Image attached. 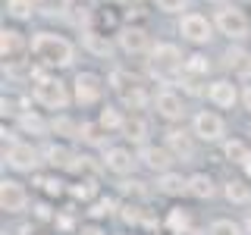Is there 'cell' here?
<instances>
[{
	"label": "cell",
	"instance_id": "1",
	"mask_svg": "<svg viewBox=\"0 0 251 235\" xmlns=\"http://www.w3.org/2000/svg\"><path fill=\"white\" fill-rule=\"evenodd\" d=\"M31 57L44 69H66L75 60V47L69 38L57 35V31H38L31 38Z\"/></svg>",
	"mask_w": 251,
	"mask_h": 235
},
{
	"label": "cell",
	"instance_id": "2",
	"mask_svg": "<svg viewBox=\"0 0 251 235\" xmlns=\"http://www.w3.org/2000/svg\"><path fill=\"white\" fill-rule=\"evenodd\" d=\"M151 72L160 78V82H182L185 72V57L176 44H154L151 47Z\"/></svg>",
	"mask_w": 251,
	"mask_h": 235
},
{
	"label": "cell",
	"instance_id": "3",
	"mask_svg": "<svg viewBox=\"0 0 251 235\" xmlns=\"http://www.w3.org/2000/svg\"><path fill=\"white\" fill-rule=\"evenodd\" d=\"M31 97H35L38 107L44 110H66L69 107V85L60 82L57 75H41L35 78V88H31Z\"/></svg>",
	"mask_w": 251,
	"mask_h": 235
},
{
	"label": "cell",
	"instance_id": "4",
	"mask_svg": "<svg viewBox=\"0 0 251 235\" xmlns=\"http://www.w3.org/2000/svg\"><path fill=\"white\" fill-rule=\"evenodd\" d=\"M214 25H217L220 35L232 38V41H242V38H248V31H251L248 16H245V10H239V6H223V10H217Z\"/></svg>",
	"mask_w": 251,
	"mask_h": 235
},
{
	"label": "cell",
	"instance_id": "5",
	"mask_svg": "<svg viewBox=\"0 0 251 235\" xmlns=\"http://www.w3.org/2000/svg\"><path fill=\"white\" fill-rule=\"evenodd\" d=\"M192 135L198 141H207V144H217V141L226 138V122L220 113H210V110H201L192 119Z\"/></svg>",
	"mask_w": 251,
	"mask_h": 235
},
{
	"label": "cell",
	"instance_id": "6",
	"mask_svg": "<svg viewBox=\"0 0 251 235\" xmlns=\"http://www.w3.org/2000/svg\"><path fill=\"white\" fill-rule=\"evenodd\" d=\"M73 97L78 107H94L100 97H104V78L98 72H78L75 82H73Z\"/></svg>",
	"mask_w": 251,
	"mask_h": 235
},
{
	"label": "cell",
	"instance_id": "7",
	"mask_svg": "<svg viewBox=\"0 0 251 235\" xmlns=\"http://www.w3.org/2000/svg\"><path fill=\"white\" fill-rule=\"evenodd\" d=\"M214 28L217 25L207 22V16H201V13H185L182 19H179V35L192 44H207L210 38H214Z\"/></svg>",
	"mask_w": 251,
	"mask_h": 235
},
{
	"label": "cell",
	"instance_id": "8",
	"mask_svg": "<svg viewBox=\"0 0 251 235\" xmlns=\"http://www.w3.org/2000/svg\"><path fill=\"white\" fill-rule=\"evenodd\" d=\"M3 157H6V163L19 172H35L38 163H41V151H38L35 144H28V141H13Z\"/></svg>",
	"mask_w": 251,
	"mask_h": 235
},
{
	"label": "cell",
	"instance_id": "9",
	"mask_svg": "<svg viewBox=\"0 0 251 235\" xmlns=\"http://www.w3.org/2000/svg\"><path fill=\"white\" fill-rule=\"evenodd\" d=\"M0 207H3L6 213H22V210L28 207L25 185L16 182V179H3V182H0Z\"/></svg>",
	"mask_w": 251,
	"mask_h": 235
},
{
	"label": "cell",
	"instance_id": "10",
	"mask_svg": "<svg viewBox=\"0 0 251 235\" xmlns=\"http://www.w3.org/2000/svg\"><path fill=\"white\" fill-rule=\"evenodd\" d=\"M154 110H157V116L167 119V122H179L185 116V104L173 88H163V91L154 94Z\"/></svg>",
	"mask_w": 251,
	"mask_h": 235
},
{
	"label": "cell",
	"instance_id": "11",
	"mask_svg": "<svg viewBox=\"0 0 251 235\" xmlns=\"http://www.w3.org/2000/svg\"><path fill=\"white\" fill-rule=\"evenodd\" d=\"M104 169L110 172H116V176H129L132 169H135V163H138V157L129 151V147H107L104 151Z\"/></svg>",
	"mask_w": 251,
	"mask_h": 235
},
{
	"label": "cell",
	"instance_id": "12",
	"mask_svg": "<svg viewBox=\"0 0 251 235\" xmlns=\"http://www.w3.org/2000/svg\"><path fill=\"white\" fill-rule=\"evenodd\" d=\"M204 94H207V100L220 110H229L235 100H239V91H235V85L229 82V78H217V82H210L207 88H204Z\"/></svg>",
	"mask_w": 251,
	"mask_h": 235
},
{
	"label": "cell",
	"instance_id": "13",
	"mask_svg": "<svg viewBox=\"0 0 251 235\" xmlns=\"http://www.w3.org/2000/svg\"><path fill=\"white\" fill-rule=\"evenodd\" d=\"M138 160L145 163L148 169H154V172H170V166H173V160H176V157L170 154V147H167V144H163V147L141 144V151H138Z\"/></svg>",
	"mask_w": 251,
	"mask_h": 235
},
{
	"label": "cell",
	"instance_id": "14",
	"mask_svg": "<svg viewBox=\"0 0 251 235\" xmlns=\"http://www.w3.org/2000/svg\"><path fill=\"white\" fill-rule=\"evenodd\" d=\"M120 47L126 53H145L148 47H151V38H148V31L145 28H138V25H126L120 28Z\"/></svg>",
	"mask_w": 251,
	"mask_h": 235
},
{
	"label": "cell",
	"instance_id": "15",
	"mask_svg": "<svg viewBox=\"0 0 251 235\" xmlns=\"http://www.w3.org/2000/svg\"><path fill=\"white\" fill-rule=\"evenodd\" d=\"M22 50H25V38H22V31H16V28H3V31H0V57H3V63H13Z\"/></svg>",
	"mask_w": 251,
	"mask_h": 235
},
{
	"label": "cell",
	"instance_id": "16",
	"mask_svg": "<svg viewBox=\"0 0 251 235\" xmlns=\"http://www.w3.org/2000/svg\"><path fill=\"white\" fill-rule=\"evenodd\" d=\"M41 160L47 163V166H53V169H69L73 166V160H75V154L69 151L66 144H47V147H41Z\"/></svg>",
	"mask_w": 251,
	"mask_h": 235
},
{
	"label": "cell",
	"instance_id": "17",
	"mask_svg": "<svg viewBox=\"0 0 251 235\" xmlns=\"http://www.w3.org/2000/svg\"><path fill=\"white\" fill-rule=\"evenodd\" d=\"M120 100H123V110H132V113H141V110H148V104H154V97L148 94V88L141 82L135 85V88L123 91Z\"/></svg>",
	"mask_w": 251,
	"mask_h": 235
},
{
	"label": "cell",
	"instance_id": "18",
	"mask_svg": "<svg viewBox=\"0 0 251 235\" xmlns=\"http://www.w3.org/2000/svg\"><path fill=\"white\" fill-rule=\"evenodd\" d=\"M82 44H85V50H88V53H94V57H110V53H113L110 38L100 35L98 28H85L82 31Z\"/></svg>",
	"mask_w": 251,
	"mask_h": 235
},
{
	"label": "cell",
	"instance_id": "19",
	"mask_svg": "<svg viewBox=\"0 0 251 235\" xmlns=\"http://www.w3.org/2000/svg\"><path fill=\"white\" fill-rule=\"evenodd\" d=\"M157 191L160 194H170V198H179V194H188V179L179 176V172H160L157 179Z\"/></svg>",
	"mask_w": 251,
	"mask_h": 235
},
{
	"label": "cell",
	"instance_id": "20",
	"mask_svg": "<svg viewBox=\"0 0 251 235\" xmlns=\"http://www.w3.org/2000/svg\"><path fill=\"white\" fill-rule=\"evenodd\" d=\"M167 147H170V154L176 157V160H192V154H195V147H192V138L185 135V132H167Z\"/></svg>",
	"mask_w": 251,
	"mask_h": 235
},
{
	"label": "cell",
	"instance_id": "21",
	"mask_svg": "<svg viewBox=\"0 0 251 235\" xmlns=\"http://www.w3.org/2000/svg\"><path fill=\"white\" fill-rule=\"evenodd\" d=\"M188 194L192 198H214L217 194V185H214V179L207 176V172H195V176H188Z\"/></svg>",
	"mask_w": 251,
	"mask_h": 235
},
{
	"label": "cell",
	"instance_id": "22",
	"mask_svg": "<svg viewBox=\"0 0 251 235\" xmlns=\"http://www.w3.org/2000/svg\"><path fill=\"white\" fill-rule=\"evenodd\" d=\"M78 138H82L85 144H91V147H107L110 132H107L100 122H82V129H78Z\"/></svg>",
	"mask_w": 251,
	"mask_h": 235
},
{
	"label": "cell",
	"instance_id": "23",
	"mask_svg": "<svg viewBox=\"0 0 251 235\" xmlns=\"http://www.w3.org/2000/svg\"><path fill=\"white\" fill-rule=\"evenodd\" d=\"M19 129L28 132V135H38V138H41V135L50 132V122H44L35 110H22V113H19Z\"/></svg>",
	"mask_w": 251,
	"mask_h": 235
},
{
	"label": "cell",
	"instance_id": "24",
	"mask_svg": "<svg viewBox=\"0 0 251 235\" xmlns=\"http://www.w3.org/2000/svg\"><path fill=\"white\" fill-rule=\"evenodd\" d=\"M223 194L229 204H251V185L245 179H229V182L223 185Z\"/></svg>",
	"mask_w": 251,
	"mask_h": 235
},
{
	"label": "cell",
	"instance_id": "25",
	"mask_svg": "<svg viewBox=\"0 0 251 235\" xmlns=\"http://www.w3.org/2000/svg\"><path fill=\"white\" fill-rule=\"evenodd\" d=\"M123 135L129 138V141H135V144H145V141H148V119L141 113H132L129 119H126Z\"/></svg>",
	"mask_w": 251,
	"mask_h": 235
},
{
	"label": "cell",
	"instance_id": "26",
	"mask_svg": "<svg viewBox=\"0 0 251 235\" xmlns=\"http://www.w3.org/2000/svg\"><path fill=\"white\" fill-rule=\"evenodd\" d=\"M126 119H129V116H126L120 107H110V104L100 110V116H98V122L104 125L107 132H123L126 129Z\"/></svg>",
	"mask_w": 251,
	"mask_h": 235
},
{
	"label": "cell",
	"instance_id": "27",
	"mask_svg": "<svg viewBox=\"0 0 251 235\" xmlns=\"http://www.w3.org/2000/svg\"><path fill=\"white\" fill-rule=\"evenodd\" d=\"M223 154H226V160H229V163H245L248 157H251L248 144H245V141H239V138L226 141V144H223Z\"/></svg>",
	"mask_w": 251,
	"mask_h": 235
},
{
	"label": "cell",
	"instance_id": "28",
	"mask_svg": "<svg viewBox=\"0 0 251 235\" xmlns=\"http://www.w3.org/2000/svg\"><path fill=\"white\" fill-rule=\"evenodd\" d=\"M167 226H170V232H173V235H185V232H188V226H192V219H188V213H185L182 207H173V210H170Z\"/></svg>",
	"mask_w": 251,
	"mask_h": 235
},
{
	"label": "cell",
	"instance_id": "29",
	"mask_svg": "<svg viewBox=\"0 0 251 235\" xmlns=\"http://www.w3.org/2000/svg\"><path fill=\"white\" fill-rule=\"evenodd\" d=\"M135 85H138V78H135V75H129V72H123V69H113V72H110V88H113L116 94L135 88Z\"/></svg>",
	"mask_w": 251,
	"mask_h": 235
},
{
	"label": "cell",
	"instance_id": "30",
	"mask_svg": "<svg viewBox=\"0 0 251 235\" xmlns=\"http://www.w3.org/2000/svg\"><path fill=\"white\" fill-rule=\"evenodd\" d=\"M6 13H10L13 19H31L35 0H6Z\"/></svg>",
	"mask_w": 251,
	"mask_h": 235
},
{
	"label": "cell",
	"instance_id": "31",
	"mask_svg": "<svg viewBox=\"0 0 251 235\" xmlns=\"http://www.w3.org/2000/svg\"><path fill=\"white\" fill-rule=\"evenodd\" d=\"M78 129H82V125H75L69 116H57V119L50 122V132H57L63 138H78Z\"/></svg>",
	"mask_w": 251,
	"mask_h": 235
},
{
	"label": "cell",
	"instance_id": "32",
	"mask_svg": "<svg viewBox=\"0 0 251 235\" xmlns=\"http://www.w3.org/2000/svg\"><path fill=\"white\" fill-rule=\"evenodd\" d=\"M210 72V60L201 57V53H192V57H185V75H204Z\"/></svg>",
	"mask_w": 251,
	"mask_h": 235
},
{
	"label": "cell",
	"instance_id": "33",
	"mask_svg": "<svg viewBox=\"0 0 251 235\" xmlns=\"http://www.w3.org/2000/svg\"><path fill=\"white\" fill-rule=\"evenodd\" d=\"M207 235H245V232H242V226L232 223V219H217V223H210Z\"/></svg>",
	"mask_w": 251,
	"mask_h": 235
},
{
	"label": "cell",
	"instance_id": "34",
	"mask_svg": "<svg viewBox=\"0 0 251 235\" xmlns=\"http://www.w3.org/2000/svg\"><path fill=\"white\" fill-rule=\"evenodd\" d=\"M120 216H123V223H126V226H138L145 213H141L138 204H123V207H120Z\"/></svg>",
	"mask_w": 251,
	"mask_h": 235
},
{
	"label": "cell",
	"instance_id": "35",
	"mask_svg": "<svg viewBox=\"0 0 251 235\" xmlns=\"http://www.w3.org/2000/svg\"><path fill=\"white\" fill-rule=\"evenodd\" d=\"M113 210H116V201H113V198H100L98 204H91L88 213H91V216H110Z\"/></svg>",
	"mask_w": 251,
	"mask_h": 235
},
{
	"label": "cell",
	"instance_id": "36",
	"mask_svg": "<svg viewBox=\"0 0 251 235\" xmlns=\"http://www.w3.org/2000/svg\"><path fill=\"white\" fill-rule=\"evenodd\" d=\"M157 10H163V13H182V10H188V0H157Z\"/></svg>",
	"mask_w": 251,
	"mask_h": 235
},
{
	"label": "cell",
	"instance_id": "37",
	"mask_svg": "<svg viewBox=\"0 0 251 235\" xmlns=\"http://www.w3.org/2000/svg\"><path fill=\"white\" fill-rule=\"evenodd\" d=\"M245 60H248V53H245V50H226V66H239V69H251V66H245Z\"/></svg>",
	"mask_w": 251,
	"mask_h": 235
},
{
	"label": "cell",
	"instance_id": "38",
	"mask_svg": "<svg viewBox=\"0 0 251 235\" xmlns=\"http://www.w3.org/2000/svg\"><path fill=\"white\" fill-rule=\"evenodd\" d=\"M38 185H41L47 194H63V182H60V179H47V176H38Z\"/></svg>",
	"mask_w": 251,
	"mask_h": 235
},
{
	"label": "cell",
	"instance_id": "39",
	"mask_svg": "<svg viewBox=\"0 0 251 235\" xmlns=\"http://www.w3.org/2000/svg\"><path fill=\"white\" fill-rule=\"evenodd\" d=\"M94 191H98V188H94V182H91V179H85V182H78V185L73 188V194H75V198H82V201H88Z\"/></svg>",
	"mask_w": 251,
	"mask_h": 235
},
{
	"label": "cell",
	"instance_id": "40",
	"mask_svg": "<svg viewBox=\"0 0 251 235\" xmlns=\"http://www.w3.org/2000/svg\"><path fill=\"white\" fill-rule=\"evenodd\" d=\"M120 185H123V191H126V194H135V198H145V182H138V179H132V182L126 179V182H120Z\"/></svg>",
	"mask_w": 251,
	"mask_h": 235
},
{
	"label": "cell",
	"instance_id": "41",
	"mask_svg": "<svg viewBox=\"0 0 251 235\" xmlns=\"http://www.w3.org/2000/svg\"><path fill=\"white\" fill-rule=\"evenodd\" d=\"M35 216L38 219H50V207H47V204H38V207H35Z\"/></svg>",
	"mask_w": 251,
	"mask_h": 235
},
{
	"label": "cell",
	"instance_id": "42",
	"mask_svg": "<svg viewBox=\"0 0 251 235\" xmlns=\"http://www.w3.org/2000/svg\"><path fill=\"white\" fill-rule=\"evenodd\" d=\"M78 235H107L104 229H100V226H82V232Z\"/></svg>",
	"mask_w": 251,
	"mask_h": 235
},
{
	"label": "cell",
	"instance_id": "43",
	"mask_svg": "<svg viewBox=\"0 0 251 235\" xmlns=\"http://www.w3.org/2000/svg\"><path fill=\"white\" fill-rule=\"evenodd\" d=\"M242 104H245V110H251V85H245V91H242Z\"/></svg>",
	"mask_w": 251,
	"mask_h": 235
},
{
	"label": "cell",
	"instance_id": "44",
	"mask_svg": "<svg viewBox=\"0 0 251 235\" xmlns=\"http://www.w3.org/2000/svg\"><path fill=\"white\" fill-rule=\"evenodd\" d=\"M242 166H245V172H248V179H251V157H248L245 163H242Z\"/></svg>",
	"mask_w": 251,
	"mask_h": 235
},
{
	"label": "cell",
	"instance_id": "45",
	"mask_svg": "<svg viewBox=\"0 0 251 235\" xmlns=\"http://www.w3.org/2000/svg\"><path fill=\"white\" fill-rule=\"evenodd\" d=\"M245 235H251V213H248V219H245Z\"/></svg>",
	"mask_w": 251,
	"mask_h": 235
},
{
	"label": "cell",
	"instance_id": "46",
	"mask_svg": "<svg viewBox=\"0 0 251 235\" xmlns=\"http://www.w3.org/2000/svg\"><path fill=\"white\" fill-rule=\"evenodd\" d=\"M120 3H123V6H132V3H138V0H120Z\"/></svg>",
	"mask_w": 251,
	"mask_h": 235
},
{
	"label": "cell",
	"instance_id": "47",
	"mask_svg": "<svg viewBox=\"0 0 251 235\" xmlns=\"http://www.w3.org/2000/svg\"><path fill=\"white\" fill-rule=\"evenodd\" d=\"M210 3H220V0H210Z\"/></svg>",
	"mask_w": 251,
	"mask_h": 235
}]
</instances>
